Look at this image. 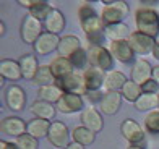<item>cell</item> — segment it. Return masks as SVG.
I'll use <instances>...</instances> for the list:
<instances>
[{
  "label": "cell",
  "mask_w": 159,
  "mask_h": 149,
  "mask_svg": "<svg viewBox=\"0 0 159 149\" xmlns=\"http://www.w3.org/2000/svg\"><path fill=\"white\" fill-rule=\"evenodd\" d=\"M86 96H88V99L91 102H101L102 101V93H101V89H96V91H88L86 93Z\"/></svg>",
  "instance_id": "38"
},
{
  "label": "cell",
  "mask_w": 159,
  "mask_h": 149,
  "mask_svg": "<svg viewBox=\"0 0 159 149\" xmlns=\"http://www.w3.org/2000/svg\"><path fill=\"white\" fill-rule=\"evenodd\" d=\"M144 128L153 134L159 133V110H153L144 117Z\"/></svg>",
  "instance_id": "34"
},
{
  "label": "cell",
  "mask_w": 159,
  "mask_h": 149,
  "mask_svg": "<svg viewBox=\"0 0 159 149\" xmlns=\"http://www.w3.org/2000/svg\"><path fill=\"white\" fill-rule=\"evenodd\" d=\"M81 21V28H83V31L84 34L88 37L91 36H99V34H104V21L102 18H99L98 15H93V16H88V18H84V20H80Z\"/></svg>",
  "instance_id": "18"
},
{
  "label": "cell",
  "mask_w": 159,
  "mask_h": 149,
  "mask_svg": "<svg viewBox=\"0 0 159 149\" xmlns=\"http://www.w3.org/2000/svg\"><path fill=\"white\" fill-rule=\"evenodd\" d=\"M0 26H2V28H0V31H2V34H5V23H0Z\"/></svg>",
  "instance_id": "43"
},
{
  "label": "cell",
  "mask_w": 159,
  "mask_h": 149,
  "mask_svg": "<svg viewBox=\"0 0 159 149\" xmlns=\"http://www.w3.org/2000/svg\"><path fill=\"white\" fill-rule=\"evenodd\" d=\"M5 104L8 105V109L20 112L25 109V104H26V94H25V89L21 86H8L5 89Z\"/></svg>",
  "instance_id": "9"
},
{
  "label": "cell",
  "mask_w": 159,
  "mask_h": 149,
  "mask_svg": "<svg viewBox=\"0 0 159 149\" xmlns=\"http://www.w3.org/2000/svg\"><path fill=\"white\" fill-rule=\"evenodd\" d=\"M49 67H50L52 75L55 76V80H60V78L73 73V65H71L70 59H67V57H55V59L50 62Z\"/></svg>",
  "instance_id": "19"
},
{
  "label": "cell",
  "mask_w": 159,
  "mask_h": 149,
  "mask_svg": "<svg viewBox=\"0 0 159 149\" xmlns=\"http://www.w3.org/2000/svg\"><path fill=\"white\" fill-rule=\"evenodd\" d=\"M83 78H84V84H86V89L88 91L101 89L104 86V81H106L104 72L98 67H93V65L89 68H86V72L83 73Z\"/></svg>",
  "instance_id": "13"
},
{
  "label": "cell",
  "mask_w": 159,
  "mask_h": 149,
  "mask_svg": "<svg viewBox=\"0 0 159 149\" xmlns=\"http://www.w3.org/2000/svg\"><path fill=\"white\" fill-rule=\"evenodd\" d=\"M78 49H81V44H80V39L73 34H68V36L60 37V44H59V57H68L71 54H75Z\"/></svg>",
  "instance_id": "21"
},
{
  "label": "cell",
  "mask_w": 159,
  "mask_h": 149,
  "mask_svg": "<svg viewBox=\"0 0 159 149\" xmlns=\"http://www.w3.org/2000/svg\"><path fill=\"white\" fill-rule=\"evenodd\" d=\"M41 21L36 20L34 16L28 15L25 20H23V26H21V39H23L26 44H36V41L41 37Z\"/></svg>",
  "instance_id": "6"
},
{
  "label": "cell",
  "mask_w": 159,
  "mask_h": 149,
  "mask_svg": "<svg viewBox=\"0 0 159 149\" xmlns=\"http://www.w3.org/2000/svg\"><path fill=\"white\" fill-rule=\"evenodd\" d=\"M49 128H50V123L49 120L44 118H34L28 123V133L33 134L34 138H44L49 134Z\"/></svg>",
  "instance_id": "26"
},
{
  "label": "cell",
  "mask_w": 159,
  "mask_h": 149,
  "mask_svg": "<svg viewBox=\"0 0 159 149\" xmlns=\"http://www.w3.org/2000/svg\"><path fill=\"white\" fill-rule=\"evenodd\" d=\"M88 57H89V63H93V67H98L107 73L114 72V65H115L114 57L111 50L104 49L102 46H91L88 50Z\"/></svg>",
  "instance_id": "3"
},
{
  "label": "cell",
  "mask_w": 159,
  "mask_h": 149,
  "mask_svg": "<svg viewBox=\"0 0 159 149\" xmlns=\"http://www.w3.org/2000/svg\"><path fill=\"white\" fill-rule=\"evenodd\" d=\"M65 149H84V146H81L80 143H70Z\"/></svg>",
  "instance_id": "41"
},
{
  "label": "cell",
  "mask_w": 159,
  "mask_h": 149,
  "mask_svg": "<svg viewBox=\"0 0 159 149\" xmlns=\"http://www.w3.org/2000/svg\"><path fill=\"white\" fill-rule=\"evenodd\" d=\"M96 139V133L86 128V126H76L73 128V141L75 143H80L81 146H88V144H93Z\"/></svg>",
  "instance_id": "29"
},
{
  "label": "cell",
  "mask_w": 159,
  "mask_h": 149,
  "mask_svg": "<svg viewBox=\"0 0 159 149\" xmlns=\"http://www.w3.org/2000/svg\"><path fill=\"white\" fill-rule=\"evenodd\" d=\"M159 105V94H141L140 99L135 102V109L140 112L151 110Z\"/></svg>",
  "instance_id": "31"
},
{
  "label": "cell",
  "mask_w": 159,
  "mask_h": 149,
  "mask_svg": "<svg viewBox=\"0 0 159 149\" xmlns=\"http://www.w3.org/2000/svg\"><path fill=\"white\" fill-rule=\"evenodd\" d=\"M15 143L18 144L20 149H38V146H39L38 138H34L30 133H25V134H21V136H18Z\"/></svg>",
  "instance_id": "36"
},
{
  "label": "cell",
  "mask_w": 159,
  "mask_h": 149,
  "mask_svg": "<svg viewBox=\"0 0 159 149\" xmlns=\"http://www.w3.org/2000/svg\"><path fill=\"white\" fill-rule=\"evenodd\" d=\"M20 67H21V73H23V78L26 80H34L36 73H38V60L34 59V55H23L20 59Z\"/></svg>",
  "instance_id": "24"
},
{
  "label": "cell",
  "mask_w": 159,
  "mask_h": 149,
  "mask_svg": "<svg viewBox=\"0 0 159 149\" xmlns=\"http://www.w3.org/2000/svg\"><path fill=\"white\" fill-rule=\"evenodd\" d=\"M63 96V91L55 86V84H50V86H42L39 88V99L41 101H46L49 104H57L60 101V97Z\"/></svg>",
  "instance_id": "28"
},
{
  "label": "cell",
  "mask_w": 159,
  "mask_h": 149,
  "mask_svg": "<svg viewBox=\"0 0 159 149\" xmlns=\"http://www.w3.org/2000/svg\"><path fill=\"white\" fill-rule=\"evenodd\" d=\"M104 34L106 39H111V42H119V41H125L127 37H130L128 26L124 23H117V24H107L104 28Z\"/></svg>",
  "instance_id": "20"
},
{
  "label": "cell",
  "mask_w": 159,
  "mask_h": 149,
  "mask_svg": "<svg viewBox=\"0 0 159 149\" xmlns=\"http://www.w3.org/2000/svg\"><path fill=\"white\" fill-rule=\"evenodd\" d=\"M128 44H130V47L133 49L135 54H138V55H148V54H153L154 46H156V41L153 37L146 36V34H141L138 31H135V33L130 34Z\"/></svg>",
  "instance_id": "5"
},
{
  "label": "cell",
  "mask_w": 159,
  "mask_h": 149,
  "mask_svg": "<svg viewBox=\"0 0 159 149\" xmlns=\"http://www.w3.org/2000/svg\"><path fill=\"white\" fill-rule=\"evenodd\" d=\"M151 75H153V70L151 65L144 60V59H138L133 63L132 68V81H135L136 84H144L148 80H151Z\"/></svg>",
  "instance_id": "15"
},
{
  "label": "cell",
  "mask_w": 159,
  "mask_h": 149,
  "mask_svg": "<svg viewBox=\"0 0 159 149\" xmlns=\"http://www.w3.org/2000/svg\"><path fill=\"white\" fill-rule=\"evenodd\" d=\"M49 141L52 143L55 147H62L65 149L70 143V133H68V128L67 125L62 123V122H52L50 123V128H49V134H47Z\"/></svg>",
  "instance_id": "8"
},
{
  "label": "cell",
  "mask_w": 159,
  "mask_h": 149,
  "mask_svg": "<svg viewBox=\"0 0 159 149\" xmlns=\"http://www.w3.org/2000/svg\"><path fill=\"white\" fill-rule=\"evenodd\" d=\"M153 57L156 60H159V46H154V50H153Z\"/></svg>",
  "instance_id": "42"
},
{
  "label": "cell",
  "mask_w": 159,
  "mask_h": 149,
  "mask_svg": "<svg viewBox=\"0 0 159 149\" xmlns=\"http://www.w3.org/2000/svg\"><path fill=\"white\" fill-rule=\"evenodd\" d=\"M0 149H20L16 143H10V141H0Z\"/></svg>",
  "instance_id": "39"
},
{
  "label": "cell",
  "mask_w": 159,
  "mask_h": 149,
  "mask_svg": "<svg viewBox=\"0 0 159 149\" xmlns=\"http://www.w3.org/2000/svg\"><path fill=\"white\" fill-rule=\"evenodd\" d=\"M111 54L114 59H117L122 63H132L135 60V52L130 47L128 41H119V42H111Z\"/></svg>",
  "instance_id": "11"
},
{
  "label": "cell",
  "mask_w": 159,
  "mask_h": 149,
  "mask_svg": "<svg viewBox=\"0 0 159 149\" xmlns=\"http://www.w3.org/2000/svg\"><path fill=\"white\" fill-rule=\"evenodd\" d=\"M44 23H46V28H47V33L59 34L65 29V16L62 15V11L55 10V8L50 11V15L47 16V20Z\"/></svg>",
  "instance_id": "23"
},
{
  "label": "cell",
  "mask_w": 159,
  "mask_h": 149,
  "mask_svg": "<svg viewBox=\"0 0 159 149\" xmlns=\"http://www.w3.org/2000/svg\"><path fill=\"white\" fill-rule=\"evenodd\" d=\"M138 33L156 39L159 34V15L153 8H138L135 13Z\"/></svg>",
  "instance_id": "1"
},
{
  "label": "cell",
  "mask_w": 159,
  "mask_h": 149,
  "mask_svg": "<svg viewBox=\"0 0 159 149\" xmlns=\"http://www.w3.org/2000/svg\"><path fill=\"white\" fill-rule=\"evenodd\" d=\"M55 81V76L50 72V67H41L38 70V73L34 76V83H38L39 86H50Z\"/></svg>",
  "instance_id": "33"
},
{
  "label": "cell",
  "mask_w": 159,
  "mask_h": 149,
  "mask_svg": "<svg viewBox=\"0 0 159 149\" xmlns=\"http://www.w3.org/2000/svg\"><path fill=\"white\" fill-rule=\"evenodd\" d=\"M141 91L143 94H159V84L151 78L144 84H141Z\"/></svg>",
  "instance_id": "37"
},
{
  "label": "cell",
  "mask_w": 159,
  "mask_h": 149,
  "mask_svg": "<svg viewBox=\"0 0 159 149\" xmlns=\"http://www.w3.org/2000/svg\"><path fill=\"white\" fill-rule=\"evenodd\" d=\"M120 130L125 139L128 143H132V146H141L144 143V131L135 120H130V118L124 120L120 125Z\"/></svg>",
  "instance_id": "7"
},
{
  "label": "cell",
  "mask_w": 159,
  "mask_h": 149,
  "mask_svg": "<svg viewBox=\"0 0 159 149\" xmlns=\"http://www.w3.org/2000/svg\"><path fill=\"white\" fill-rule=\"evenodd\" d=\"M128 80L125 78V75L122 72H117V70H114V72L107 73L106 75V81H104V88L106 91L109 93V91H117V89H122L124 88V84L127 83Z\"/></svg>",
  "instance_id": "25"
},
{
  "label": "cell",
  "mask_w": 159,
  "mask_h": 149,
  "mask_svg": "<svg viewBox=\"0 0 159 149\" xmlns=\"http://www.w3.org/2000/svg\"><path fill=\"white\" fill-rule=\"evenodd\" d=\"M0 73H2V78H7V80H11V81H16L23 76L20 62L10 60V59L2 60V63H0Z\"/></svg>",
  "instance_id": "22"
},
{
  "label": "cell",
  "mask_w": 159,
  "mask_h": 149,
  "mask_svg": "<svg viewBox=\"0 0 159 149\" xmlns=\"http://www.w3.org/2000/svg\"><path fill=\"white\" fill-rule=\"evenodd\" d=\"M120 94L124 96L127 101L136 102V101L140 99V96L143 94V91H141V86H140V84H136L135 81L128 80V81L124 84V88L120 89Z\"/></svg>",
  "instance_id": "30"
},
{
  "label": "cell",
  "mask_w": 159,
  "mask_h": 149,
  "mask_svg": "<svg viewBox=\"0 0 159 149\" xmlns=\"http://www.w3.org/2000/svg\"><path fill=\"white\" fill-rule=\"evenodd\" d=\"M55 86H59L63 93H71L78 96L88 93L86 84H84V78L78 73H70L67 76L60 78V80H55Z\"/></svg>",
  "instance_id": "4"
},
{
  "label": "cell",
  "mask_w": 159,
  "mask_h": 149,
  "mask_svg": "<svg viewBox=\"0 0 159 149\" xmlns=\"http://www.w3.org/2000/svg\"><path fill=\"white\" fill-rule=\"evenodd\" d=\"M2 131L10 134V136H21V134L28 133V123H25L18 117H8L2 120Z\"/></svg>",
  "instance_id": "17"
},
{
  "label": "cell",
  "mask_w": 159,
  "mask_h": 149,
  "mask_svg": "<svg viewBox=\"0 0 159 149\" xmlns=\"http://www.w3.org/2000/svg\"><path fill=\"white\" fill-rule=\"evenodd\" d=\"M68 59H70L71 65H73L75 68H84V67H86V63L89 62L88 52H86L84 49H78V50H76L75 54H71Z\"/></svg>",
  "instance_id": "35"
},
{
  "label": "cell",
  "mask_w": 159,
  "mask_h": 149,
  "mask_svg": "<svg viewBox=\"0 0 159 149\" xmlns=\"http://www.w3.org/2000/svg\"><path fill=\"white\" fill-rule=\"evenodd\" d=\"M128 149H143V147H141V146H130Z\"/></svg>",
  "instance_id": "44"
},
{
  "label": "cell",
  "mask_w": 159,
  "mask_h": 149,
  "mask_svg": "<svg viewBox=\"0 0 159 149\" xmlns=\"http://www.w3.org/2000/svg\"><path fill=\"white\" fill-rule=\"evenodd\" d=\"M120 104H122V94L119 91H109V93H106L102 96V101L99 102V107L106 115H114V113L119 112Z\"/></svg>",
  "instance_id": "14"
},
{
  "label": "cell",
  "mask_w": 159,
  "mask_h": 149,
  "mask_svg": "<svg viewBox=\"0 0 159 149\" xmlns=\"http://www.w3.org/2000/svg\"><path fill=\"white\" fill-rule=\"evenodd\" d=\"M156 46H159V37L156 39Z\"/></svg>",
  "instance_id": "45"
},
{
  "label": "cell",
  "mask_w": 159,
  "mask_h": 149,
  "mask_svg": "<svg viewBox=\"0 0 159 149\" xmlns=\"http://www.w3.org/2000/svg\"><path fill=\"white\" fill-rule=\"evenodd\" d=\"M153 80L159 84V67H154L153 68Z\"/></svg>",
  "instance_id": "40"
},
{
  "label": "cell",
  "mask_w": 159,
  "mask_h": 149,
  "mask_svg": "<svg viewBox=\"0 0 159 149\" xmlns=\"http://www.w3.org/2000/svg\"><path fill=\"white\" fill-rule=\"evenodd\" d=\"M83 99L78 94H71V93H63V96L60 97V101L57 102V109L63 113H73V112H80L83 109Z\"/></svg>",
  "instance_id": "12"
},
{
  "label": "cell",
  "mask_w": 159,
  "mask_h": 149,
  "mask_svg": "<svg viewBox=\"0 0 159 149\" xmlns=\"http://www.w3.org/2000/svg\"><path fill=\"white\" fill-rule=\"evenodd\" d=\"M31 112L34 113L38 118H44V120H49L55 115V109L52 104H49L46 101H34L31 104Z\"/></svg>",
  "instance_id": "27"
},
{
  "label": "cell",
  "mask_w": 159,
  "mask_h": 149,
  "mask_svg": "<svg viewBox=\"0 0 159 149\" xmlns=\"http://www.w3.org/2000/svg\"><path fill=\"white\" fill-rule=\"evenodd\" d=\"M81 123H83V126H86V128H89L94 133H98V131L102 130L104 120H102V115H101L94 107H89L81 113Z\"/></svg>",
  "instance_id": "16"
},
{
  "label": "cell",
  "mask_w": 159,
  "mask_h": 149,
  "mask_svg": "<svg viewBox=\"0 0 159 149\" xmlns=\"http://www.w3.org/2000/svg\"><path fill=\"white\" fill-rule=\"evenodd\" d=\"M52 10H54V8H52L49 3H46V2H34L33 7L30 8V15L34 16L36 20H39V21H42V20L46 21Z\"/></svg>",
  "instance_id": "32"
},
{
  "label": "cell",
  "mask_w": 159,
  "mask_h": 149,
  "mask_svg": "<svg viewBox=\"0 0 159 149\" xmlns=\"http://www.w3.org/2000/svg\"><path fill=\"white\" fill-rule=\"evenodd\" d=\"M59 44H60V37L57 34H52V33H42L41 37L36 41L34 44V50L41 54V55H47L50 52H54L55 49H59Z\"/></svg>",
  "instance_id": "10"
},
{
  "label": "cell",
  "mask_w": 159,
  "mask_h": 149,
  "mask_svg": "<svg viewBox=\"0 0 159 149\" xmlns=\"http://www.w3.org/2000/svg\"><path fill=\"white\" fill-rule=\"evenodd\" d=\"M128 13V5L125 2H107L104 0V8L101 11V18H102L104 24H117L122 23V20L127 16Z\"/></svg>",
  "instance_id": "2"
}]
</instances>
